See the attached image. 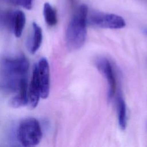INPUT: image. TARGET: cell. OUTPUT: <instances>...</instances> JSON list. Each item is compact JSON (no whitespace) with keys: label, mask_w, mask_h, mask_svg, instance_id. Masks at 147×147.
I'll return each mask as SVG.
<instances>
[{"label":"cell","mask_w":147,"mask_h":147,"mask_svg":"<svg viewBox=\"0 0 147 147\" xmlns=\"http://www.w3.org/2000/svg\"><path fill=\"white\" fill-rule=\"evenodd\" d=\"M26 22V17L24 13L21 10L14 11L12 21L11 30L15 36L20 37L24 30Z\"/></svg>","instance_id":"obj_10"},{"label":"cell","mask_w":147,"mask_h":147,"mask_svg":"<svg viewBox=\"0 0 147 147\" xmlns=\"http://www.w3.org/2000/svg\"><path fill=\"white\" fill-rule=\"evenodd\" d=\"M11 5L21 6L26 9L30 10L32 7L33 0H3Z\"/></svg>","instance_id":"obj_13"},{"label":"cell","mask_w":147,"mask_h":147,"mask_svg":"<svg viewBox=\"0 0 147 147\" xmlns=\"http://www.w3.org/2000/svg\"><path fill=\"white\" fill-rule=\"evenodd\" d=\"M144 32L145 33V34H147V29H146L144 30Z\"/></svg>","instance_id":"obj_15"},{"label":"cell","mask_w":147,"mask_h":147,"mask_svg":"<svg viewBox=\"0 0 147 147\" xmlns=\"http://www.w3.org/2000/svg\"><path fill=\"white\" fill-rule=\"evenodd\" d=\"M69 1L70 3H71V5H73L74 3V1H75V0H69Z\"/></svg>","instance_id":"obj_14"},{"label":"cell","mask_w":147,"mask_h":147,"mask_svg":"<svg viewBox=\"0 0 147 147\" xmlns=\"http://www.w3.org/2000/svg\"><path fill=\"white\" fill-rule=\"evenodd\" d=\"M44 16L45 22L49 26H54L57 23V16L56 10L49 3H45L44 5Z\"/></svg>","instance_id":"obj_12"},{"label":"cell","mask_w":147,"mask_h":147,"mask_svg":"<svg viewBox=\"0 0 147 147\" xmlns=\"http://www.w3.org/2000/svg\"><path fill=\"white\" fill-rule=\"evenodd\" d=\"M40 86V96L42 99L48 98L50 91V71L47 59L42 57L34 66Z\"/></svg>","instance_id":"obj_5"},{"label":"cell","mask_w":147,"mask_h":147,"mask_svg":"<svg viewBox=\"0 0 147 147\" xmlns=\"http://www.w3.org/2000/svg\"><path fill=\"white\" fill-rule=\"evenodd\" d=\"M28 84L26 77L23 78L20 84L18 90L15 95L9 100L10 106L13 108H18L28 104Z\"/></svg>","instance_id":"obj_8"},{"label":"cell","mask_w":147,"mask_h":147,"mask_svg":"<svg viewBox=\"0 0 147 147\" xmlns=\"http://www.w3.org/2000/svg\"><path fill=\"white\" fill-rule=\"evenodd\" d=\"M17 138L23 146L37 145L41 140L42 133L39 122L34 118L22 119L17 128Z\"/></svg>","instance_id":"obj_3"},{"label":"cell","mask_w":147,"mask_h":147,"mask_svg":"<svg viewBox=\"0 0 147 147\" xmlns=\"http://www.w3.org/2000/svg\"><path fill=\"white\" fill-rule=\"evenodd\" d=\"M96 65L98 70L105 76L108 83V98L110 99L114 95L117 88L116 79L113 68L111 63L105 58H100L97 60Z\"/></svg>","instance_id":"obj_6"},{"label":"cell","mask_w":147,"mask_h":147,"mask_svg":"<svg viewBox=\"0 0 147 147\" xmlns=\"http://www.w3.org/2000/svg\"><path fill=\"white\" fill-rule=\"evenodd\" d=\"M29 67V61L24 56L1 58L0 78L3 89L16 92L19 88L21 80L26 77Z\"/></svg>","instance_id":"obj_1"},{"label":"cell","mask_w":147,"mask_h":147,"mask_svg":"<svg viewBox=\"0 0 147 147\" xmlns=\"http://www.w3.org/2000/svg\"><path fill=\"white\" fill-rule=\"evenodd\" d=\"M118 123L120 128L125 129L127 125V111L125 101L122 96L119 94L117 100Z\"/></svg>","instance_id":"obj_11"},{"label":"cell","mask_w":147,"mask_h":147,"mask_svg":"<svg viewBox=\"0 0 147 147\" xmlns=\"http://www.w3.org/2000/svg\"><path fill=\"white\" fill-rule=\"evenodd\" d=\"M88 7L83 4L75 13L67 26L65 32V42L68 50L76 51L84 44L87 37Z\"/></svg>","instance_id":"obj_2"},{"label":"cell","mask_w":147,"mask_h":147,"mask_svg":"<svg viewBox=\"0 0 147 147\" xmlns=\"http://www.w3.org/2000/svg\"><path fill=\"white\" fill-rule=\"evenodd\" d=\"M42 41V32L41 27L33 22L32 32L28 41V49L31 54H34L40 48Z\"/></svg>","instance_id":"obj_9"},{"label":"cell","mask_w":147,"mask_h":147,"mask_svg":"<svg viewBox=\"0 0 147 147\" xmlns=\"http://www.w3.org/2000/svg\"><path fill=\"white\" fill-rule=\"evenodd\" d=\"M41 98L39 83L37 79V72L34 67L32 79L28 90V104L27 105L30 109L36 108Z\"/></svg>","instance_id":"obj_7"},{"label":"cell","mask_w":147,"mask_h":147,"mask_svg":"<svg viewBox=\"0 0 147 147\" xmlns=\"http://www.w3.org/2000/svg\"><path fill=\"white\" fill-rule=\"evenodd\" d=\"M0 1H1V0H0Z\"/></svg>","instance_id":"obj_16"},{"label":"cell","mask_w":147,"mask_h":147,"mask_svg":"<svg viewBox=\"0 0 147 147\" xmlns=\"http://www.w3.org/2000/svg\"><path fill=\"white\" fill-rule=\"evenodd\" d=\"M87 23L97 27L109 29H121L125 26L124 19L117 14L98 11L88 12Z\"/></svg>","instance_id":"obj_4"}]
</instances>
